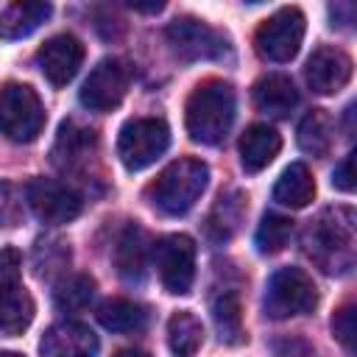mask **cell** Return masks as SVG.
<instances>
[{
  "instance_id": "6da1fadb",
  "label": "cell",
  "mask_w": 357,
  "mask_h": 357,
  "mask_svg": "<svg viewBox=\"0 0 357 357\" xmlns=\"http://www.w3.org/2000/svg\"><path fill=\"white\" fill-rule=\"evenodd\" d=\"M307 257L326 273H346L354 265V212L346 206L324 209L304 231Z\"/></svg>"
},
{
  "instance_id": "7a4b0ae2",
  "label": "cell",
  "mask_w": 357,
  "mask_h": 357,
  "mask_svg": "<svg viewBox=\"0 0 357 357\" xmlns=\"http://www.w3.org/2000/svg\"><path fill=\"white\" fill-rule=\"evenodd\" d=\"M234 112H237L234 89L226 81L209 78L198 84L187 98V106H184L187 134L201 145H218L231 131Z\"/></svg>"
},
{
  "instance_id": "3957f363",
  "label": "cell",
  "mask_w": 357,
  "mask_h": 357,
  "mask_svg": "<svg viewBox=\"0 0 357 357\" xmlns=\"http://www.w3.org/2000/svg\"><path fill=\"white\" fill-rule=\"evenodd\" d=\"M206 184H209V167L201 159L184 156V159L170 162L148 184L145 195L153 209H159L162 215L178 218L195 206V201L204 195Z\"/></svg>"
},
{
  "instance_id": "277c9868",
  "label": "cell",
  "mask_w": 357,
  "mask_h": 357,
  "mask_svg": "<svg viewBox=\"0 0 357 357\" xmlns=\"http://www.w3.org/2000/svg\"><path fill=\"white\" fill-rule=\"evenodd\" d=\"M22 257L17 248L0 251V335L17 337L33 321V298L22 284Z\"/></svg>"
},
{
  "instance_id": "5b68a950",
  "label": "cell",
  "mask_w": 357,
  "mask_h": 357,
  "mask_svg": "<svg viewBox=\"0 0 357 357\" xmlns=\"http://www.w3.org/2000/svg\"><path fill=\"white\" fill-rule=\"evenodd\" d=\"M170 145V128L162 117H134L126 120L117 134V156L126 170L151 167Z\"/></svg>"
},
{
  "instance_id": "8992f818",
  "label": "cell",
  "mask_w": 357,
  "mask_h": 357,
  "mask_svg": "<svg viewBox=\"0 0 357 357\" xmlns=\"http://www.w3.org/2000/svg\"><path fill=\"white\" fill-rule=\"evenodd\" d=\"M45 128V106L28 84H6L0 89V134L11 142H33Z\"/></svg>"
},
{
  "instance_id": "52a82bcc",
  "label": "cell",
  "mask_w": 357,
  "mask_h": 357,
  "mask_svg": "<svg viewBox=\"0 0 357 357\" xmlns=\"http://www.w3.org/2000/svg\"><path fill=\"white\" fill-rule=\"evenodd\" d=\"M318 307V287L301 268H279L265 287V315L268 318H293L307 315Z\"/></svg>"
},
{
  "instance_id": "ba28073f",
  "label": "cell",
  "mask_w": 357,
  "mask_h": 357,
  "mask_svg": "<svg viewBox=\"0 0 357 357\" xmlns=\"http://www.w3.org/2000/svg\"><path fill=\"white\" fill-rule=\"evenodd\" d=\"M165 39L170 50L181 61H223L231 59V45L223 33L209 28L195 17H176L165 28Z\"/></svg>"
},
{
  "instance_id": "9c48e42d",
  "label": "cell",
  "mask_w": 357,
  "mask_h": 357,
  "mask_svg": "<svg viewBox=\"0 0 357 357\" xmlns=\"http://www.w3.org/2000/svg\"><path fill=\"white\" fill-rule=\"evenodd\" d=\"M304 28H307V20L296 6L279 8L257 28V33H254L257 53L273 64H284V61L296 59L301 39H304Z\"/></svg>"
},
{
  "instance_id": "30bf717a",
  "label": "cell",
  "mask_w": 357,
  "mask_h": 357,
  "mask_svg": "<svg viewBox=\"0 0 357 357\" xmlns=\"http://www.w3.org/2000/svg\"><path fill=\"white\" fill-rule=\"evenodd\" d=\"M159 279L167 293L184 296L195 279V243L187 234H167L153 245Z\"/></svg>"
},
{
  "instance_id": "8fae6325",
  "label": "cell",
  "mask_w": 357,
  "mask_h": 357,
  "mask_svg": "<svg viewBox=\"0 0 357 357\" xmlns=\"http://www.w3.org/2000/svg\"><path fill=\"white\" fill-rule=\"evenodd\" d=\"M128 92V70L120 59H100L86 75L78 100L89 112H112Z\"/></svg>"
},
{
  "instance_id": "7c38bea8",
  "label": "cell",
  "mask_w": 357,
  "mask_h": 357,
  "mask_svg": "<svg viewBox=\"0 0 357 357\" xmlns=\"http://www.w3.org/2000/svg\"><path fill=\"white\" fill-rule=\"evenodd\" d=\"M25 198H28V206L33 209V215L50 226L70 223L81 215L78 192L61 181H53V178H33L25 187Z\"/></svg>"
},
{
  "instance_id": "4fadbf2b",
  "label": "cell",
  "mask_w": 357,
  "mask_h": 357,
  "mask_svg": "<svg viewBox=\"0 0 357 357\" xmlns=\"http://www.w3.org/2000/svg\"><path fill=\"white\" fill-rule=\"evenodd\" d=\"M84 61V45L73 33H59L50 36L39 50H36V67L53 86H67Z\"/></svg>"
},
{
  "instance_id": "5bb4252c",
  "label": "cell",
  "mask_w": 357,
  "mask_h": 357,
  "mask_svg": "<svg viewBox=\"0 0 357 357\" xmlns=\"http://www.w3.org/2000/svg\"><path fill=\"white\" fill-rule=\"evenodd\" d=\"M351 59L340 47L321 45L312 50V56L304 64L307 86L318 95H335L351 81Z\"/></svg>"
},
{
  "instance_id": "9a60e30c",
  "label": "cell",
  "mask_w": 357,
  "mask_h": 357,
  "mask_svg": "<svg viewBox=\"0 0 357 357\" xmlns=\"http://www.w3.org/2000/svg\"><path fill=\"white\" fill-rule=\"evenodd\" d=\"M98 335L81 324V321H61L53 324L42 340L39 354L42 357H95L98 354Z\"/></svg>"
},
{
  "instance_id": "2e32d148",
  "label": "cell",
  "mask_w": 357,
  "mask_h": 357,
  "mask_svg": "<svg viewBox=\"0 0 357 357\" xmlns=\"http://www.w3.org/2000/svg\"><path fill=\"white\" fill-rule=\"evenodd\" d=\"M282 148V137L276 128L268 123H254L243 131L240 137V165L245 173H259L265 170Z\"/></svg>"
},
{
  "instance_id": "e0dca14e",
  "label": "cell",
  "mask_w": 357,
  "mask_h": 357,
  "mask_svg": "<svg viewBox=\"0 0 357 357\" xmlns=\"http://www.w3.org/2000/svg\"><path fill=\"white\" fill-rule=\"evenodd\" d=\"M254 106L268 117H287L298 106V89L287 75L268 73L254 84Z\"/></svg>"
},
{
  "instance_id": "ac0fdd59",
  "label": "cell",
  "mask_w": 357,
  "mask_h": 357,
  "mask_svg": "<svg viewBox=\"0 0 357 357\" xmlns=\"http://www.w3.org/2000/svg\"><path fill=\"white\" fill-rule=\"evenodd\" d=\"M315 198V178L307 165L293 162L282 170V176L273 184V201L287 209H304Z\"/></svg>"
},
{
  "instance_id": "d6986e66",
  "label": "cell",
  "mask_w": 357,
  "mask_h": 357,
  "mask_svg": "<svg viewBox=\"0 0 357 357\" xmlns=\"http://www.w3.org/2000/svg\"><path fill=\"white\" fill-rule=\"evenodd\" d=\"M50 11H53L50 3H36V0L11 3L0 14V39H22V36L33 33L50 17Z\"/></svg>"
},
{
  "instance_id": "ffe728a7",
  "label": "cell",
  "mask_w": 357,
  "mask_h": 357,
  "mask_svg": "<svg viewBox=\"0 0 357 357\" xmlns=\"http://www.w3.org/2000/svg\"><path fill=\"white\" fill-rule=\"evenodd\" d=\"M335 142V120L324 109H312L298 123V148L310 156H326Z\"/></svg>"
},
{
  "instance_id": "44dd1931",
  "label": "cell",
  "mask_w": 357,
  "mask_h": 357,
  "mask_svg": "<svg viewBox=\"0 0 357 357\" xmlns=\"http://www.w3.org/2000/svg\"><path fill=\"white\" fill-rule=\"evenodd\" d=\"M114 262H117V271L123 279L128 282H139L145 276V268H148V245H145V234L139 226H128L117 243V251H114Z\"/></svg>"
},
{
  "instance_id": "7402d4cb",
  "label": "cell",
  "mask_w": 357,
  "mask_h": 357,
  "mask_svg": "<svg viewBox=\"0 0 357 357\" xmlns=\"http://www.w3.org/2000/svg\"><path fill=\"white\" fill-rule=\"evenodd\" d=\"M212 321L218 329L220 343L237 346L245 340V329H243V315H240V298L234 290H220L212 298Z\"/></svg>"
},
{
  "instance_id": "603a6c76",
  "label": "cell",
  "mask_w": 357,
  "mask_h": 357,
  "mask_svg": "<svg viewBox=\"0 0 357 357\" xmlns=\"http://www.w3.org/2000/svg\"><path fill=\"white\" fill-rule=\"evenodd\" d=\"M167 343H170V351L176 357H195V351L204 343L201 321L187 310L173 312L170 321H167Z\"/></svg>"
},
{
  "instance_id": "cb8c5ba5",
  "label": "cell",
  "mask_w": 357,
  "mask_h": 357,
  "mask_svg": "<svg viewBox=\"0 0 357 357\" xmlns=\"http://www.w3.org/2000/svg\"><path fill=\"white\" fill-rule=\"evenodd\" d=\"M98 321L109 332H139L145 326V310L128 298H109L98 307Z\"/></svg>"
},
{
  "instance_id": "d4e9b609",
  "label": "cell",
  "mask_w": 357,
  "mask_h": 357,
  "mask_svg": "<svg viewBox=\"0 0 357 357\" xmlns=\"http://www.w3.org/2000/svg\"><path fill=\"white\" fill-rule=\"evenodd\" d=\"M243 212H245V198L240 192H229V195H220L215 209L209 212V220H206V231L215 237V240H229L237 229V223L243 220Z\"/></svg>"
},
{
  "instance_id": "484cf974",
  "label": "cell",
  "mask_w": 357,
  "mask_h": 357,
  "mask_svg": "<svg viewBox=\"0 0 357 357\" xmlns=\"http://www.w3.org/2000/svg\"><path fill=\"white\" fill-rule=\"evenodd\" d=\"M92 298H95V279H89L86 273L67 276L53 290V301L61 312H81L92 304Z\"/></svg>"
},
{
  "instance_id": "4316f807",
  "label": "cell",
  "mask_w": 357,
  "mask_h": 357,
  "mask_svg": "<svg viewBox=\"0 0 357 357\" xmlns=\"http://www.w3.org/2000/svg\"><path fill=\"white\" fill-rule=\"evenodd\" d=\"M290 234H293V220L279 215V212H265L259 226H257V234H254V245L259 254H279L287 243H290Z\"/></svg>"
},
{
  "instance_id": "83f0119b",
  "label": "cell",
  "mask_w": 357,
  "mask_h": 357,
  "mask_svg": "<svg viewBox=\"0 0 357 357\" xmlns=\"http://www.w3.org/2000/svg\"><path fill=\"white\" fill-rule=\"evenodd\" d=\"M332 332H335V337L340 340V346H343L349 354H354L357 318H354V304H351V301H349V304H343V307L335 312V318H332Z\"/></svg>"
},
{
  "instance_id": "f1b7e54d",
  "label": "cell",
  "mask_w": 357,
  "mask_h": 357,
  "mask_svg": "<svg viewBox=\"0 0 357 357\" xmlns=\"http://www.w3.org/2000/svg\"><path fill=\"white\" fill-rule=\"evenodd\" d=\"M273 349V357H315V349L307 337L301 335H284V337H276L271 343Z\"/></svg>"
},
{
  "instance_id": "f546056e",
  "label": "cell",
  "mask_w": 357,
  "mask_h": 357,
  "mask_svg": "<svg viewBox=\"0 0 357 357\" xmlns=\"http://www.w3.org/2000/svg\"><path fill=\"white\" fill-rule=\"evenodd\" d=\"M354 153H349L337 167H335V173H332V184L337 187V190H343V192H351L354 190Z\"/></svg>"
},
{
  "instance_id": "4dcf8cb0",
  "label": "cell",
  "mask_w": 357,
  "mask_h": 357,
  "mask_svg": "<svg viewBox=\"0 0 357 357\" xmlns=\"http://www.w3.org/2000/svg\"><path fill=\"white\" fill-rule=\"evenodd\" d=\"M131 8H137V11H162V3H131Z\"/></svg>"
},
{
  "instance_id": "1f68e13d",
  "label": "cell",
  "mask_w": 357,
  "mask_h": 357,
  "mask_svg": "<svg viewBox=\"0 0 357 357\" xmlns=\"http://www.w3.org/2000/svg\"><path fill=\"white\" fill-rule=\"evenodd\" d=\"M114 357H151V354H145V351H139V349H123V351H117Z\"/></svg>"
},
{
  "instance_id": "d6a6232c",
  "label": "cell",
  "mask_w": 357,
  "mask_h": 357,
  "mask_svg": "<svg viewBox=\"0 0 357 357\" xmlns=\"http://www.w3.org/2000/svg\"><path fill=\"white\" fill-rule=\"evenodd\" d=\"M0 357H22V354H17V351H0Z\"/></svg>"
}]
</instances>
